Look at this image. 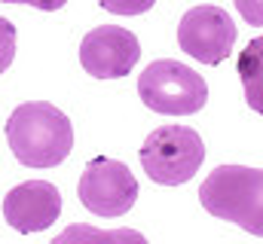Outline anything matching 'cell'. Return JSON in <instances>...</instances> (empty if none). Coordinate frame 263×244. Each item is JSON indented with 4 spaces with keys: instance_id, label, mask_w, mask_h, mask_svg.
I'll use <instances>...</instances> for the list:
<instances>
[{
    "instance_id": "obj_1",
    "label": "cell",
    "mask_w": 263,
    "mask_h": 244,
    "mask_svg": "<svg viewBox=\"0 0 263 244\" xmlns=\"http://www.w3.org/2000/svg\"><path fill=\"white\" fill-rule=\"evenodd\" d=\"M12 156L28 168H55L73 150V125L49 101H25L6 122Z\"/></svg>"
},
{
    "instance_id": "obj_2",
    "label": "cell",
    "mask_w": 263,
    "mask_h": 244,
    "mask_svg": "<svg viewBox=\"0 0 263 244\" xmlns=\"http://www.w3.org/2000/svg\"><path fill=\"white\" fill-rule=\"evenodd\" d=\"M202 208L227 223L242 226L245 232L263 238V171L248 165H220L214 168L202 189Z\"/></svg>"
},
{
    "instance_id": "obj_3",
    "label": "cell",
    "mask_w": 263,
    "mask_h": 244,
    "mask_svg": "<svg viewBox=\"0 0 263 244\" xmlns=\"http://www.w3.org/2000/svg\"><path fill=\"white\" fill-rule=\"evenodd\" d=\"M138 98L162 116H190L208 101L205 76L181 61L162 58L144 67L138 76Z\"/></svg>"
},
{
    "instance_id": "obj_4",
    "label": "cell",
    "mask_w": 263,
    "mask_h": 244,
    "mask_svg": "<svg viewBox=\"0 0 263 244\" xmlns=\"http://www.w3.org/2000/svg\"><path fill=\"white\" fill-rule=\"evenodd\" d=\"M141 168L147 177L162 186H181L193 180L205 162V144L190 125H159L147 134L141 153Z\"/></svg>"
},
{
    "instance_id": "obj_5",
    "label": "cell",
    "mask_w": 263,
    "mask_h": 244,
    "mask_svg": "<svg viewBox=\"0 0 263 244\" xmlns=\"http://www.w3.org/2000/svg\"><path fill=\"white\" fill-rule=\"evenodd\" d=\"M77 195L83 208H89L98 217H123L138 198V180L129 171V165L98 156L83 168Z\"/></svg>"
},
{
    "instance_id": "obj_6",
    "label": "cell",
    "mask_w": 263,
    "mask_h": 244,
    "mask_svg": "<svg viewBox=\"0 0 263 244\" xmlns=\"http://www.w3.org/2000/svg\"><path fill=\"white\" fill-rule=\"evenodd\" d=\"M236 37H239L236 22L223 6H214V3L187 9L178 25V46L202 64L227 61L230 49L236 46Z\"/></svg>"
},
{
    "instance_id": "obj_7",
    "label": "cell",
    "mask_w": 263,
    "mask_h": 244,
    "mask_svg": "<svg viewBox=\"0 0 263 244\" xmlns=\"http://www.w3.org/2000/svg\"><path fill=\"white\" fill-rule=\"evenodd\" d=\"M141 58V43L129 28L101 25L89 31L80 43V64L95 79H120L129 76Z\"/></svg>"
},
{
    "instance_id": "obj_8",
    "label": "cell",
    "mask_w": 263,
    "mask_h": 244,
    "mask_svg": "<svg viewBox=\"0 0 263 244\" xmlns=\"http://www.w3.org/2000/svg\"><path fill=\"white\" fill-rule=\"evenodd\" d=\"M59 214H62V192L46 180H25L15 189H9L3 198V217L22 235L49 229L59 220Z\"/></svg>"
},
{
    "instance_id": "obj_9",
    "label": "cell",
    "mask_w": 263,
    "mask_h": 244,
    "mask_svg": "<svg viewBox=\"0 0 263 244\" xmlns=\"http://www.w3.org/2000/svg\"><path fill=\"white\" fill-rule=\"evenodd\" d=\"M236 73L245 89V104L263 116V37L251 40L236 61Z\"/></svg>"
},
{
    "instance_id": "obj_10",
    "label": "cell",
    "mask_w": 263,
    "mask_h": 244,
    "mask_svg": "<svg viewBox=\"0 0 263 244\" xmlns=\"http://www.w3.org/2000/svg\"><path fill=\"white\" fill-rule=\"evenodd\" d=\"M153 3L156 0H98V6L114 15H141V12L153 9Z\"/></svg>"
},
{
    "instance_id": "obj_11",
    "label": "cell",
    "mask_w": 263,
    "mask_h": 244,
    "mask_svg": "<svg viewBox=\"0 0 263 244\" xmlns=\"http://www.w3.org/2000/svg\"><path fill=\"white\" fill-rule=\"evenodd\" d=\"M15 58V25L0 18V73Z\"/></svg>"
},
{
    "instance_id": "obj_12",
    "label": "cell",
    "mask_w": 263,
    "mask_h": 244,
    "mask_svg": "<svg viewBox=\"0 0 263 244\" xmlns=\"http://www.w3.org/2000/svg\"><path fill=\"white\" fill-rule=\"evenodd\" d=\"M236 9L248 25H263V0H236Z\"/></svg>"
},
{
    "instance_id": "obj_13",
    "label": "cell",
    "mask_w": 263,
    "mask_h": 244,
    "mask_svg": "<svg viewBox=\"0 0 263 244\" xmlns=\"http://www.w3.org/2000/svg\"><path fill=\"white\" fill-rule=\"evenodd\" d=\"M73 235H83V238H141V235H129V232H117V235H104V232H92V229H80V226H73V229H67L65 235H62V241L67 238H73Z\"/></svg>"
},
{
    "instance_id": "obj_14",
    "label": "cell",
    "mask_w": 263,
    "mask_h": 244,
    "mask_svg": "<svg viewBox=\"0 0 263 244\" xmlns=\"http://www.w3.org/2000/svg\"><path fill=\"white\" fill-rule=\"evenodd\" d=\"M0 3H31V6H37L43 12H55V9L65 6L67 0H0Z\"/></svg>"
}]
</instances>
